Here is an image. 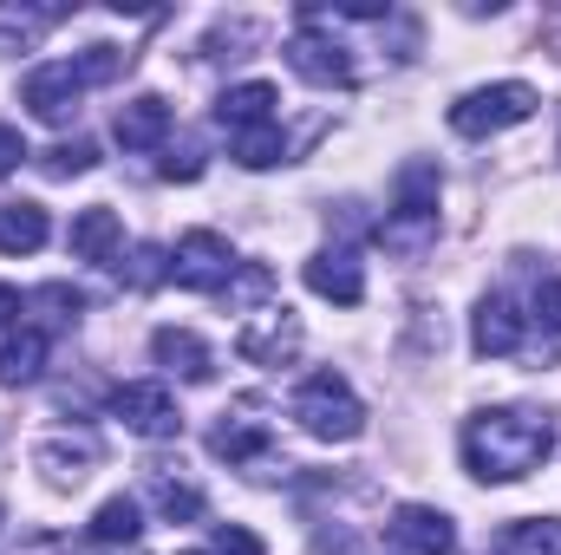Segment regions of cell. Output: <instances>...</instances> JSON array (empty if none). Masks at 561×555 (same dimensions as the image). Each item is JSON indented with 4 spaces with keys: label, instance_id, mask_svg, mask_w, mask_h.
I'll return each instance as SVG.
<instances>
[{
    "label": "cell",
    "instance_id": "4",
    "mask_svg": "<svg viewBox=\"0 0 561 555\" xmlns=\"http://www.w3.org/2000/svg\"><path fill=\"white\" fill-rule=\"evenodd\" d=\"M431 236H437V170H431V163H405V177H399V209L379 223V242L399 249V256H412Z\"/></svg>",
    "mask_w": 561,
    "mask_h": 555
},
{
    "label": "cell",
    "instance_id": "29",
    "mask_svg": "<svg viewBox=\"0 0 561 555\" xmlns=\"http://www.w3.org/2000/svg\"><path fill=\"white\" fill-rule=\"evenodd\" d=\"M163 177H170V183H196V177H203V150H190V144L170 150V157H163Z\"/></svg>",
    "mask_w": 561,
    "mask_h": 555
},
{
    "label": "cell",
    "instance_id": "8",
    "mask_svg": "<svg viewBox=\"0 0 561 555\" xmlns=\"http://www.w3.org/2000/svg\"><path fill=\"white\" fill-rule=\"evenodd\" d=\"M236 353H242L249 366H287V360L300 353V320H294L287 307H255V314L242 320V333H236Z\"/></svg>",
    "mask_w": 561,
    "mask_h": 555
},
{
    "label": "cell",
    "instance_id": "19",
    "mask_svg": "<svg viewBox=\"0 0 561 555\" xmlns=\"http://www.w3.org/2000/svg\"><path fill=\"white\" fill-rule=\"evenodd\" d=\"M46 242V209L39 203H7L0 209V256H33Z\"/></svg>",
    "mask_w": 561,
    "mask_h": 555
},
{
    "label": "cell",
    "instance_id": "3",
    "mask_svg": "<svg viewBox=\"0 0 561 555\" xmlns=\"http://www.w3.org/2000/svg\"><path fill=\"white\" fill-rule=\"evenodd\" d=\"M536 86H523V79H503V86H483V92H463L457 105H450V132H463V138H496V132H510V125H523V118H536Z\"/></svg>",
    "mask_w": 561,
    "mask_h": 555
},
{
    "label": "cell",
    "instance_id": "34",
    "mask_svg": "<svg viewBox=\"0 0 561 555\" xmlns=\"http://www.w3.org/2000/svg\"><path fill=\"white\" fill-rule=\"evenodd\" d=\"M340 13H353V20H379L386 0H340Z\"/></svg>",
    "mask_w": 561,
    "mask_h": 555
},
{
    "label": "cell",
    "instance_id": "17",
    "mask_svg": "<svg viewBox=\"0 0 561 555\" xmlns=\"http://www.w3.org/2000/svg\"><path fill=\"white\" fill-rule=\"evenodd\" d=\"M170 138V105L157 92H138L131 105H118V144L125 150H157Z\"/></svg>",
    "mask_w": 561,
    "mask_h": 555
},
{
    "label": "cell",
    "instance_id": "1",
    "mask_svg": "<svg viewBox=\"0 0 561 555\" xmlns=\"http://www.w3.org/2000/svg\"><path fill=\"white\" fill-rule=\"evenodd\" d=\"M556 444V424L542 412H516V406H496V412H477L463 424V464L477 484H516L529 477Z\"/></svg>",
    "mask_w": 561,
    "mask_h": 555
},
{
    "label": "cell",
    "instance_id": "2",
    "mask_svg": "<svg viewBox=\"0 0 561 555\" xmlns=\"http://www.w3.org/2000/svg\"><path fill=\"white\" fill-rule=\"evenodd\" d=\"M294 418H300V431L320 438V444H353V438L366 431V406L353 399V386H346L340 373H313V380H300V393H294Z\"/></svg>",
    "mask_w": 561,
    "mask_h": 555
},
{
    "label": "cell",
    "instance_id": "32",
    "mask_svg": "<svg viewBox=\"0 0 561 555\" xmlns=\"http://www.w3.org/2000/svg\"><path fill=\"white\" fill-rule=\"evenodd\" d=\"M20 157H26V138H20L13 125H0V177H7V170H20Z\"/></svg>",
    "mask_w": 561,
    "mask_h": 555
},
{
    "label": "cell",
    "instance_id": "12",
    "mask_svg": "<svg viewBox=\"0 0 561 555\" xmlns=\"http://www.w3.org/2000/svg\"><path fill=\"white\" fill-rule=\"evenodd\" d=\"M307 287L320 294V301H340V307H359L366 301V269L346 256V249H320L313 262H307Z\"/></svg>",
    "mask_w": 561,
    "mask_h": 555
},
{
    "label": "cell",
    "instance_id": "35",
    "mask_svg": "<svg viewBox=\"0 0 561 555\" xmlns=\"http://www.w3.org/2000/svg\"><path fill=\"white\" fill-rule=\"evenodd\" d=\"M190 555H203V550H190Z\"/></svg>",
    "mask_w": 561,
    "mask_h": 555
},
{
    "label": "cell",
    "instance_id": "26",
    "mask_svg": "<svg viewBox=\"0 0 561 555\" xmlns=\"http://www.w3.org/2000/svg\"><path fill=\"white\" fill-rule=\"evenodd\" d=\"M39 464H46V477H53V484H85L92 451H85V444H79V451H72V444H46V451H39Z\"/></svg>",
    "mask_w": 561,
    "mask_h": 555
},
{
    "label": "cell",
    "instance_id": "10",
    "mask_svg": "<svg viewBox=\"0 0 561 555\" xmlns=\"http://www.w3.org/2000/svg\"><path fill=\"white\" fill-rule=\"evenodd\" d=\"M392 543L412 550V555H450L457 550V530H450V517L431 510V503H399V510H392Z\"/></svg>",
    "mask_w": 561,
    "mask_h": 555
},
{
    "label": "cell",
    "instance_id": "23",
    "mask_svg": "<svg viewBox=\"0 0 561 555\" xmlns=\"http://www.w3.org/2000/svg\"><path fill=\"white\" fill-rule=\"evenodd\" d=\"M39 170H46V177H85V170H99V144H92V138L53 144V150L39 157Z\"/></svg>",
    "mask_w": 561,
    "mask_h": 555
},
{
    "label": "cell",
    "instance_id": "9",
    "mask_svg": "<svg viewBox=\"0 0 561 555\" xmlns=\"http://www.w3.org/2000/svg\"><path fill=\"white\" fill-rule=\"evenodd\" d=\"M79 72H72V59H59V66H39V72H26V86H20V105L33 112V118H46V125H66L72 112H79Z\"/></svg>",
    "mask_w": 561,
    "mask_h": 555
},
{
    "label": "cell",
    "instance_id": "24",
    "mask_svg": "<svg viewBox=\"0 0 561 555\" xmlns=\"http://www.w3.org/2000/svg\"><path fill=\"white\" fill-rule=\"evenodd\" d=\"M125 66H131V53H118V46H85V53L72 59L79 86H112V79H118Z\"/></svg>",
    "mask_w": 561,
    "mask_h": 555
},
{
    "label": "cell",
    "instance_id": "31",
    "mask_svg": "<svg viewBox=\"0 0 561 555\" xmlns=\"http://www.w3.org/2000/svg\"><path fill=\"white\" fill-rule=\"evenodd\" d=\"M536 320H542L549 333H561V281H542V287H536Z\"/></svg>",
    "mask_w": 561,
    "mask_h": 555
},
{
    "label": "cell",
    "instance_id": "11",
    "mask_svg": "<svg viewBox=\"0 0 561 555\" xmlns=\"http://www.w3.org/2000/svg\"><path fill=\"white\" fill-rule=\"evenodd\" d=\"M268 444H275V431H268V418H255V406H236V412H222V424L209 431V451H216V457H229V464L268 457Z\"/></svg>",
    "mask_w": 561,
    "mask_h": 555
},
{
    "label": "cell",
    "instance_id": "21",
    "mask_svg": "<svg viewBox=\"0 0 561 555\" xmlns=\"http://www.w3.org/2000/svg\"><path fill=\"white\" fill-rule=\"evenodd\" d=\"M280 157H287L280 125H249V132H236V163H242V170H268Z\"/></svg>",
    "mask_w": 561,
    "mask_h": 555
},
{
    "label": "cell",
    "instance_id": "14",
    "mask_svg": "<svg viewBox=\"0 0 561 555\" xmlns=\"http://www.w3.org/2000/svg\"><path fill=\"white\" fill-rule=\"evenodd\" d=\"M470 347H477L483 360H503V353H516V347H523V314H516V301H503V294H490V301L477 307V327H470Z\"/></svg>",
    "mask_w": 561,
    "mask_h": 555
},
{
    "label": "cell",
    "instance_id": "15",
    "mask_svg": "<svg viewBox=\"0 0 561 555\" xmlns=\"http://www.w3.org/2000/svg\"><path fill=\"white\" fill-rule=\"evenodd\" d=\"M118 249H125V223H118V209L92 203V209L72 216V256H79V262H112Z\"/></svg>",
    "mask_w": 561,
    "mask_h": 555
},
{
    "label": "cell",
    "instance_id": "33",
    "mask_svg": "<svg viewBox=\"0 0 561 555\" xmlns=\"http://www.w3.org/2000/svg\"><path fill=\"white\" fill-rule=\"evenodd\" d=\"M20 307H26V301H20V287H7V281H0V327H13V320H20Z\"/></svg>",
    "mask_w": 561,
    "mask_h": 555
},
{
    "label": "cell",
    "instance_id": "13",
    "mask_svg": "<svg viewBox=\"0 0 561 555\" xmlns=\"http://www.w3.org/2000/svg\"><path fill=\"white\" fill-rule=\"evenodd\" d=\"M150 353L176 373V380H190V386H209L216 380V353L190 333V327H157V340H150Z\"/></svg>",
    "mask_w": 561,
    "mask_h": 555
},
{
    "label": "cell",
    "instance_id": "20",
    "mask_svg": "<svg viewBox=\"0 0 561 555\" xmlns=\"http://www.w3.org/2000/svg\"><path fill=\"white\" fill-rule=\"evenodd\" d=\"M496 555H561V517H529L496 536Z\"/></svg>",
    "mask_w": 561,
    "mask_h": 555
},
{
    "label": "cell",
    "instance_id": "30",
    "mask_svg": "<svg viewBox=\"0 0 561 555\" xmlns=\"http://www.w3.org/2000/svg\"><path fill=\"white\" fill-rule=\"evenodd\" d=\"M163 275H170V262H163L157 249H138V256H131V287H157Z\"/></svg>",
    "mask_w": 561,
    "mask_h": 555
},
{
    "label": "cell",
    "instance_id": "7",
    "mask_svg": "<svg viewBox=\"0 0 561 555\" xmlns=\"http://www.w3.org/2000/svg\"><path fill=\"white\" fill-rule=\"evenodd\" d=\"M112 412H118L125 431H138V438H176V431H183V412H176L170 386H157V380L118 386V393H112Z\"/></svg>",
    "mask_w": 561,
    "mask_h": 555
},
{
    "label": "cell",
    "instance_id": "28",
    "mask_svg": "<svg viewBox=\"0 0 561 555\" xmlns=\"http://www.w3.org/2000/svg\"><path fill=\"white\" fill-rule=\"evenodd\" d=\"M216 555H268V550H262L255 530H242V523H216Z\"/></svg>",
    "mask_w": 561,
    "mask_h": 555
},
{
    "label": "cell",
    "instance_id": "5",
    "mask_svg": "<svg viewBox=\"0 0 561 555\" xmlns=\"http://www.w3.org/2000/svg\"><path fill=\"white\" fill-rule=\"evenodd\" d=\"M170 281L190 287V294H229L236 281V249L216 236V229H190L170 256Z\"/></svg>",
    "mask_w": 561,
    "mask_h": 555
},
{
    "label": "cell",
    "instance_id": "22",
    "mask_svg": "<svg viewBox=\"0 0 561 555\" xmlns=\"http://www.w3.org/2000/svg\"><path fill=\"white\" fill-rule=\"evenodd\" d=\"M92 536L99 543H138L144 536V517L131 497H112V503H99V517H92Z\"/></svg>",
    "mask_w": 561,
    "mask_h": 555
},
{
    "label": "cell",
    "instance_id": "18",
    "mask_svg": "<svg viewBox=\"0 0 561 555\" xmlns=\"http://www.w3.org/2000/svg\"><path fill=\"white\" fill-rule=\"evenodd\" d=\"M46 366V333L39 327H20L7 347H0V386H33Z\"/></svg>",
    "mask_w": 561,
    "mask_h": 555
},
{
    "label": "cell",
    "instance_id": "27",
    "mask_svg": "<svg viewBox=\"0 0 561 555\" xmlns=\"http://www.w3.org/2000/svg\"><path fill=\"white\" fill-rule=\"evenodd\" d=\"M262 294H275V275H268L262 262H249L242 275L229 281V301H236V307H242V301H262Z\"/></svg>",
    "mask_w": 561,
    "mask_h": 555
},
{
    "label": "cell",
    "instance_id": "25",
    "mask_svg": "<svg viewBox=\"0 0 561 555\" xmlns=\"http://www.w3.org/2000/svg\"><path fill=\"white\" fill-rule=\"evenodd\" d=\"M150 497H157V510H163L170 523H196V517H203V497H196L190 484H170V477H157V484H150Z\"/></svg>",
    "mask_w": 561,
    "mask_h": 555
},
{
    "label": "cell",
    "instance_id": "6",
    "mask_svg": "<svg viewBox=\"0 0 561 555\" xmlns=\"http://www.w3.org/2000/svg\"><path fill=\"white\" fill-rule=\"evenodd\" d=\"M287 66H294V72H300L307 86H320V92H333V86L346 92V86L359 79V72H353V53H346V46H340L333 33H320L313 20H307V26H300L294 39H287Z\"/></svg>",
    "mask_w": 561,
    "mask_h": 555
},
{
    "label": "cell",
    "instance_id": "16",
    "mask_svg": "<svg viewBox=\"0 0 561 555\" xmlns=\"http://www.w3.org/2000/svg\"><path fill=\"white\" fill-rule=\"evenodd\" d=\"M216 125L222 132H249V125H275V86L268 79H249V86H229L216 99Z\"/></svg>",
    "mask_w": 561,
    "mask_h": 555
}]
</instances>
